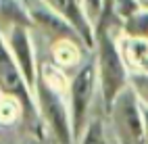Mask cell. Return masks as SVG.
Returning <instances> with one entry per match:
<instances>
[{
    "label": "cell",
    "instance_id": "1",
    "mask_svg": "<svg viewBox=\"0 0 148 144\" xmlns=\"http://www.w3.org/2000/svg\"><path fill=\"white\" fill-rule=\"evenodd\" d=\"M65 90H69V82L65 80L63 69H58L56 65H40V75L36 84L38 113L56 144L75 142L71 109H69V98L65 96Z\"/></svg>",
    "mask_w": 148,
    "mask_h": 144
},
{
    "label": "cell",
    "instance_id": "2",
    "mask_svg": "<svg viewBox=\"0 0 148 144\" xmlns=\"http://www.w3.org/2000/svg\"><path fill=\"white\" fill-rule=\"evenodd\" d=\"M96 71H98V90H100L102 107L108 113L115 100L130 88V69L123 61L119 40L108 29L96 32Z\"/></svg>",
    "mask_w": 148,
    "mask_h": 144
},
{
    "label": "cell",
    "instance_id": "3",
    "mask_svg": "<svg viewBox=\"0 0 148 144\" xmlns=\"http://www.w3.org/2000/svg\"><path fill=\"white\" fill-rule=\"evenodd\" d=\"M98 90V71H96V56L92 54L75 69V75L69 80V109H71V123L75 142L84 134L86 125L90 123V111L94 104V96Z\"/></svg>",
    "mask_w": 148,
    "mask_h": 144
},
{
    "label": "cell",
    "instance_id": "4",
    "mask_svg": "<svg viewBox=\"0 0 148 144\" xmlns=\"http://www.w3.org/2000/svg\"><path fill=\"white\" fill-rule=\"evenodd\" d=\"M0 94L17 100L23 107V115L27 119H32L36 123H42L40 113H38L36 94L27 86L23 73H21V69H19V65L15 61V56L8 50L6 38L2 34H0Z\"/></svg>",
    "mask_w": 148,
    "mask_h": 144
},
{
    "label": "cell",
    "instance_id": "5",
    "mask_svg": "<svg viewBox=\"0 0 148 144\" xmlns=\"http://www.w3.org/2000/svg\"><path fill=\"white\" fill-rule=\"evenodd\" d=\"M108 115L121 144H146L142 125V96L136 92V88L130 86L115 100Z\"/></svg>",
    "mask_w": 148,
    "mask_h": 144
},
{
    "label": "cell",
    "instance_id": "6",
    "mask_svg": "<svg viewBox=\"0 0 148 144\" xmlns=\"http://www.w3.org/2000/svg\"><path fill=\"white\" fill-rule=\"evenodd\" d=\"M6 44L8 50L15 56V61L21 69L23 77L27 86L34 90L36 94V84H38V75H40V65L36 61V48H34V38H32V27H23V25H13L8 27Z\"/></svg>",
    "mask_w": 148,
    "mask_h": 144
},
{
    "label": "cell",
    "instance_id": "7",
    "mask_svg": "<svg viewBox=\"0 0 148 144\" xmlns=\"http://www.w3.org/2000/svg\"><path fill=\"white\" fill-rule=\"evenodd\" d=\"M42 2L48 8H52L58 17H63L73 27L75 34L79 36L82 44L86 46V50L94 52V48H96V23L90 19L82 0H42Z\"/></svg>",
    "mask_w": 148,
    "mask_h": 144
},
{
    "label": "cell",
    "instance_id": "8",
    "mask_svg": "<svg viewBox=\"0 0 148 144\" xmlns=\"http://www.w3.org/2000/svg\"><path fill=\"white\" fill-rule=\"evenodd\" d=\"M27 8H29V15H32L34 27H40V29L44 34H48L54 42H58V40H75V42H82L73 27L69 25L63 17H58L52 8H48L42 0H34V2H29Z\"/></svg>",
    "mask_w": 148,
    "mask_h": 144
},
{
    "label": "cell",
    "instance_id": "9",
    "mask_svg": "<svg viewBox=\"0 0 148 144\" xmlns=\"http://www.w3.org/2000/svg\"><path fill=\"white\" fill-rule=\"evenodd\" d=\"M119 48L123 61L130 73L148 77V40H136V38H119Z\"/></svg>",
    "mask_w": 148,
    "mask_h": 144
},
{
    "label": "cell",
    "instance_id": "10",
    "mask_svg": "<svg viewBox=\"0 0 148 144\" xmlns=\"http://www.w3.org/2000/svg\"><path fill=\"white\" fill-rule=\"evenodd\" d=\"M82 48H86L82 42L75 40H58L52 44V59L58 69H69V67H79L82 61Z\"/></svg>",
    "mask_w": 148,
    "mask_h": 144
},
{
    "label": "cell",
    "instance_id": "11",
    "mask_svg": "<svg viewBox=\"0 0 148 144\" xmlns=\"http://www.w3.org/2000/svg\"><path fill=\"white\" fill-rule=\"evenodd\" d=\"M0 23H6L8 27L13 25L34 27L27 2H23V0H0Z\"/></svg>",
    "mask_w": 148,
    "mask_h": 144
},
{
    "label": "cell",
    "instance_id": "12",
    "mask_svg": "<svg viewBox=\"0 0 148 144\" xmlns=\"http://www.w3.org/2000/svg\"><path fill=\"white\" fill-rule=\"evenodd\" d=\"M121 36L136 38V40H148V8H142L127 21L121 23Z\"/></svg>",
    "mask_w": 148,
    "mask_h": 144
},
{
    "label": "cell",
    "instance_id": "13",
    "mask_svg": "<svg viewBox=\"0 0 148 144\" xmlns=\"http://www.w3.org/2000/svg\"><path fill=\"white\" fill-rule=\"evenodd\" d=\"M77 144H108L106 140V128L102 117H92L90 123L86 125L84 134L79 136Z\"/></svg>",
    "mask_w": 148,
    "mask_h": 144
},
{
    "label": "cell",
    "instance_id": "14",
    "mask_svg": "<svg viewBox=\"0 0 148 144\" xmlns=\"http://www.w3.org/2000/svg\"><path fill=\"white\" fill-rule=\"evenodd\" d=\"M142 8H144L142 0H115L113 2V17L119 19V23H123L130 17H134L136 13H140Z\"/></svg>",
    "mask_w": 148,
    "mask_h": 144
},
{
    "label": "cell",
    "instance_id": "15",
    "mask_svg": "<svg viewBox=\"0 0 148 144\" xmlns=\"http://www.w3.org/2000/svg\"><path fill=\"white\" fill-rule=\"evenodd\" d=\"M17 115H23V107H21L17 100L4 96V98L0 100V125H2V123H11V121H15Z\"/></svg>",
    "mask_w": 148,
    "mask_h": 144
},
{
    "label": "cell",
    "instance_id": "16",
    "mask_svg": "<svg viewBox=\"0 0 148 144\" xmlns=\"http://www.w3.org/2000/svg\"><path fill=\"white\" fill-rule=\"evenodd\" d=\"M82 2L86 6L88 15H90V19L98 27V23L102 21V15H104V0H82Z\"/></svg>",
    "mask_w": 148,
    "mask_h": 144
},
{
    "label": "cell",
    "instance_id": "17",
    "mask_svg": "<svg viewBox=\"0 0 148 144\" xmlns=\"http://www.w3.org/2000/svg\"><path fill=\"white\" fill-rule=\"evenodd\" d=\"M113 2H115V0H104V15H102V21L98 23L96 32H100V29H108V23L113 21Z\"/></svg>",
    "mask_w": 148,
    "mask_h": 144
},
{
    "label": "cell",
    "instance_id": "18",
    "mask_svg": "<svg viewBox=\"0 0 148 144\" xmlns=\"http://www.w3.org/2000/svg\"><path fill=\"white\" fill-rule=\"evenodd\" d=\"M142 125H144V140L148 144V102L142 98Z\"/></svg>",
    "mask_w": 148,
    "mask_h": 144
},
{
    "label": "cell",
    "instance_id": "19",
    "mask_svg": "<svg viewBox=\"0 0 148 144\" xmlns=\"http://www.w3.org/2000/svg\"><path fill=\"white\" fill-rule=\"evenodd\" d=\"M142 4H144V8H148V0H142Z\"/></svg>",
    "mask_w": 148,
    "mask_h": 144
},
{
    "label": "cell",
    "instance_id": "20",
    "mask_svg": "<svg viewBox=\"0 0 148 144\" xmlns=\"http://www.w3.org/2000/svg\"><path fill=\"white\" fill-rule=\"evenodd\" d=\"M0 136H2V125H0Z\"/></svg>",
    "mask_w": 148,
    "mask_h": 144
}]
</instances>
